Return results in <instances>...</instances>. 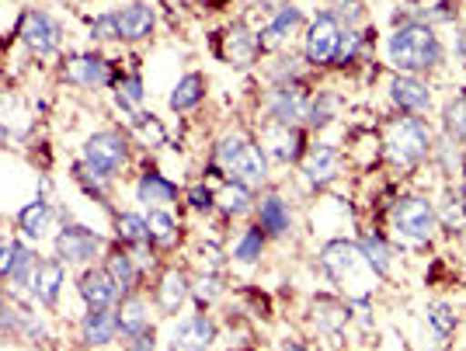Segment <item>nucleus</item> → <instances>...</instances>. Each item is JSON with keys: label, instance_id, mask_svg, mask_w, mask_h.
<instances>
[{"label": "nucleus", "instance_id": "nucleus-1", "mask_svg": "<svg viewBox=\"0 0 466 351\" xmlns=\"http://www.w3.org/2000/svg\"><path fill=\"white\" fill-rule=\"evenodd\" d=\"M387 53L393 59V66L408 70V74H421V70H431L442 49H439V39L428 25H404L397 28L387 42Z\"/></svg>", "mask_w": 466, "mask_h": 351}, {"label": "nucleus", "instance_id": "nucleus-2", "mask_svg": "<svg viewBox=\"0 0 466 351\" xmlns=\"http://www.w3.org/2000/svg\"><path fill=\"white\" fill-rule=\"evenodd\" d=\"M216 167L230 177V181L244 185V188L261 185L265 175H268L265 150H261L258 143H251V139H244V136H227L219 146H216Z\"/></svg>", "mask_w": 466, "mask_h": 351}, {"label": "nucleus", "instance_id": "nucleus-3", "mask_svg": "<svg viewBox=\"0 0 466 351\" xmlns=\"http://www.w3.org/2000/svg\"><path fill=\"white\" fill-rule=\"evenodd\" d=\"M428 129L418 122V118H400V122H393L387 133V154L390 160H397L400 167H410V164H418L421 156L428 154Z\"/></svg>", "mask_w": 466, "mask_h": 351}, {"label": "nucleus", "instance_id": "nucleus-4", "mask_svg": "<svg viewBox=\"0 0 466 351\" xmlns=\"http://www.w3.org/2000/svg\"><path fill=\"white\" fill-rule=\"evenodd\" d=\"M390 223L404 240H414V244L435 234V213L425 198H400L390 213Z\"/></svg>", "mask_w": 466, "mask_h": 351}, {"label": "nucleus", "instance_id": "nucleus-5", "mask_svg": "<svg viewBox=\"0 0 466 351\" xmlns=\"http://www.w3.org/2000/svg\"><path fill=\"white\" fill-rule=\"evenodd\" d=\"M101 247H105V240L77 223H66L56 234V254L63 265H91Z\"/></svg>", "mask_w": 466, "mask_h": 351}, {"label": "nucleus", "instance_id": "nucleus-6", "mask_svg": "<svg viewBox=\"0 0 466 351\" xmlns=\"http://www.w3.org/2000/svg\"><path fill=\"white\" fill-rule=\"evenodd\" d=\"M21 39L35 56H53L63 42V28L56 25V18H49L46 11H28L21 18Z\"/></svg>", "mask_w": 466, "mask_h": 351}, {"label": "nucleus", "instance_id": "nucleus-7", "mask_svg": "<svg viewBox=\"0 0 466 351\" xmlns=\"http://www.w3.org/2000/svg\"><path fill=\"white\" fill-rule=\"evenodd\" d=\"M338 42H341V25L334 15H317L307 32V59L313 66H328L334 63V53H338Z\"/></svg>", "mask_w": 466, "mask_h": 351}, {"label": "nucleus", "instance_id": "nucleus-8", "mask_svg": "<svg viewBox=\"0 0 466 351\" xmlns=\"http://www.w3.org/2000/svg\"><path fill=\"white\" fill-rule=\"evenodd\" d=\"M84 160L95 164L97 171H105V175H116V171H122V164L129 160L126 139L118 136V133H95V136L87 139V146H84Z\"/></svg>", "mask_w": 466, "mask_h": 351}, {"label": "nucleus", "instance_id": "nucleus-9", "mask_svg": "<svg viewBox=\"0 0 466 351\" xmlns=\"http://www.w3.org/2000/svg\"><path fill=\"white\" fill-rule=\"evenodd\" d=\"M216 341V324L206 313H192L185 316L171 334V351H209Z\"/></svg>", "mask_w": 466, "mask_h": 351}, {"label": "nucleus", "instance_id": "nucleus-10", "mask_svg": "<svg viewBox=\"0 0 466 351\" xmlns=\"http://www.w3.org/2000/svg\"><path fill=\"white\" fill-rule=\"evenodd\" d=\"M320 261H324V268L334 282H345L351 278V272H372L370 261H366V254L359 251V247H351V244H328L324 254H320Z\"/></svg>", "mask_w": 466, "mask_h": 351}, {"label": "nucleus", "instance_id": "nucleus-11", "mask_svg": "<svg viewBox=\"0 0 466 351\" xmlns=\"http://www.w3.org/2000/svg\"><path fill=\"white\" fill-rule=\"evenodd\" d=\"M116 15V32L122 42H139L154 32L157 15L150 4H129V7H118L112 11Z\"/></svg>", "mask_w": 466, "mask_h": 351}, {"label": "nucleus", "instance_id": "nucleus-12", "mask_svg": "<svg viewBox=\"0 0 466 351\" xmlns=\"http://www.w3.org/2000/svg\"><path fill=\"white\" fill-rule=\"evenodd\" d=\"M118 296L122 293L105 268H87L80 275V299L87 303V310H108Z\"/></svg>", "mask_w": 466, "mask_h": 351}, {"label": "nucleus", "instance_id": "nucleus-13", "mask_svg": "<svg viewBox=\"0 0 466 351\" xmlns=\"http://www.w3.org/2000/svg\"><path fill=\"white\" fill-rule=\"evenodd\" d=\"M63 278H66V265H63L59 257H49V261L39 257V268L32 275V286H28V289H32V296L39 299L42 306H56Z\"/></svg>", "mask_w": 466, "mask_h": 351}, {"label": "nucleus", "instance_id": "nucleus-14", "mask_svg": "<svg viewBox=\"0 0 466 351\" xmlns=\"http://www.w3.org/2000/svg\"><path fill=\"white\" fill-rule=\"evenodd\" d=\"M66 77L74 80V84H84V87H101V84H108V59L97 56V53H77V56L66 59V70H63Z\"/></svg>", "mask_w": 466, "mask_h": 351}, {"label": "nucleus", "instance_id": "nucleus-15", "mask_svg": "<svg viewBox=\"0 0 466 351\" xmlns=\"http://www.w3.org/2000/svg\"><path fill=\"white\" fill-rule=\"evenodd\" d=\"M118 334V320L112 310H87L84 320H80V337L87 348H105L112 345Z\"/></svg>", "mask_w": 466, "mask_h": 351}, {"label": "nucleus", "instance_id": "nucleus-16", "mask_svg": "<svg viewBox=\"0 0 466 351\" xmlns=\"http://www.w3.org/2000/svg\"><path fill=\"white\" fill-rule=\"evenodd\" d=\"M307 95L296 87V84H282L272 95V118L275 125H296L299 118L307 115Z\"/></svg>", "mask_w": 466, "mask_h": 351}, {"label": "nucleus", "instance_id": "nucleus-17", "mask_svg": "<svg viewBox=\"0 0 466 351\" xmlns=\"http://www.w3.org/2000/svg\"><path fill=\"white\" fill-rule=\"evenodd\" d=\"M258 226H261V234L265 236H286L289 234L292 213H289V206L275 196V192L261 198V206H258Z\"/></svg>", "mask_w": 466, "mask_h": 351}, {"label": "nucleus", "instance_id": "nucleus-18", "mask_svg": "<svg viewBox=\"0 0 466 351\" xmlns=\"http://www.w3.org/2000/svg\"><path fill=\"white\" fill-rule=\"evenodd\" d=\"M105 272L112 275V282L118 286V293L122 296H133V289H137L139 282V265L133 261V254L126 251H112L108 254V261H105Z\"/></svg>", "mask_w": 466, "mask_h": 351}, {"label": "nucleus", "instance_id": "nucleus-19", "mask_svg": "<svg viewBox=\"0 0 466 351\" xmlns=\"http://www.w3.org/2000/svg\"><path fill=\"white\" fill-rule=\"evenodd\" d=\"M116 320H118V334H122L126 341H133L137 334H143L150 327V320H147V303H143L139 296H126L122 306L116 310Z\"/></svg>", "mask_w": 466, "mask_h": 351}, {"label": "nucleus", "instance_id": "nucleus-20", "mask_svg": "<svg viewBox=\"0 0 466 351\" xmlns=\"http://www.w3.org/2000/svg\"><path fill=\"white\" fill-rule=\"evenodd\" d=\"M390 95H393V101H397L400 108H408V112H414V115L425 112L428 105H431V91L414 77H397L393 80V87H390Z\"/></svg>", "mask_w": 466, "mask_h": 351}, {"label": "nucleus", "instance_id": "nucleus-21", "mask_svg": "<svg viewBox=\"0 0 466 351\" xmlns=\"http://www.w3.org/2000/svg\"><path fill=\"white\" fill-rule=\"evenodd\" d=\"M137 198L143 202V206H171L177 198V188L167 181V177H160L157 171H147V175L139 177V185H137Z\"/></svg>", "mask_w": 466, "mask_h": 351}, {"label": "nucleus", "instance_id": "nucleus-22", "mask_svg": "<svg viewBox=\"0 0 466 351\" xmlns=\"http://www.w3.org/2000/svg\"><path fill=\"white\" fill-rule=\"evenodd\" d=\"M303 175L310 177L313 185H324L338 175V150L334 146H313L310 154L303 156Z\"/></svg>", "mask_w": 466, "mask_h": 351}, {"label": "nucleus", "instance_id": "nucleus-23", "mask_svg": "<svg viewBox=\"0 0 466 351\" xmlns=\"http://www.w3.org/2000/svg\"><path fill=\"white\" fill-rule=\"evenodd\" d=\"M49 219H53V209L46 206V198H35V202H28L18 213V226H21V234L39 240V236L49 234Z\"/></svg>", "mask_w": 466, "mask_h": 351}, {"label": "nucleus", "instance_id": "nucleus-24", "mask_svg": "<svg viewBox=\"0 0 466 351\" xmlns=\"http://www.w3.org/2000/svg\"><path fill=\"white\" fill-rule=\"evenodd\" d=\"M157 299H160V310L164 313H177L181 303L188 299V278L181 272H167L160 278V289H157Z\"/></svg>", "mask_w": 466, "mask_h": 351}, {"label": "nucleus", "instance_id": "nucleus-25", "mask_svg": "<svg viewBox=\"0 0 466 351\" xmlns=\"http://www.w3.org/2000/svg\"><path fill=\"white\" fill-rule=\"evenodd\" d=\"M202 98H206V77L202 74H188V77L177 80V87L171 91V108L175 112H192Z\"/></svg>", "mask_w": 466, "mask_h": 351}, {"label": "nucleus", "instance_id": "nucleus-26", "mask_svg": "<svg viewBox=\"0 0 466 351\" xmlns=\"http://www.w3.org/2000/svg\"><path fill=\"white\" fill-rule=\"evenodd\" d=\"M303 21V15L296 11V7H282L279 15H275V21L258 35V45H282L286 42V35H289L292 28Z\"/></svg>", "mask_w": 466, "mask_h": 351}, {"label": "nucleus", "instance_id": "nucleus-27", "mask_svg": "<svg viewBox=\"0 0 466 351\" xmlns=\"http://www.w3.org/2000/svg\"><path fill=\"white\" fill-rule=\"evenodd\" d=\"M116 230H118V240H122L126 247H133V244H150V226H147V216L118 213L116 216Z\"/></svg>", "mask_w": 466, "mask_h": 351}, {"label": "nucleus", "instance_id": "nucleus-28", "mask_svg": "<svg viewBox=\"0 0 466 351\" xmlns=\"http://www.w3.org/2000/svg\"><path fill=\"white\" fill-rule=\"evenodd\" d=\"M227 42H230V49H227V59H233V63H251L254 53L261 49L258 45V39H254L251 32L244 28V25H233L230 32H227Z\"/></svg>", "mask_w": 466, "mask_h": 351}, {"label": "nucleus", "instance_id": "nucleus-29", "mask_svg": "<svg viewBox=\"0 0 466 351\" xmlns=\"http://www.w3.org/2000/svg\"><path fill=\"white\" fill-rule=\"evenodd\" d=\"M216 206H219L227 216L248 213V206H251V192H248L244 185H237V181H227V185L216 192Z\"/></svg>", "mask_w": 466, "mask_h": 351}, {"label": "nucleus", "instance_id": "nucleus-30", "mask_svg": "<svg viewBox=\"0 0 466 351\" xmlns=\"http://www.w3.org/2000/svg\"><path fill=\"white\" fill-rule=\"evenodd\" d=\"M35 268H39V257H35V251L32 247H25V244H18L15 247V261H11V286H32V275H35Z\"/></svg>", "mask_w": 466, "mask_h": 351}, {"label": "nucleus", "instance_id": "nucleus-31", "mask_svg": "<svg viewBox=\"0 0 466 351\" xmlns=\"http://www.w3.org/2000/svg\"><path fill=\"white\" fill-rule=\"evenodd\" d=\"M261 251H265V234H261V226H251L248 234L237 240L233 257H237L240 265H254V261H261Z\"/></svg>", "mask_w": 466, "mask_h": 351}, {"label": "nucleus", "instance_id": "nucleus-32", "mask_svg": "<svg viewBox=\"0 0 466 351\" xmlns=\"http://www.w3.org/2000/svg\"><path fill=\"white\" fill-rule=\"evenodd\" d=\"M147 226H150V240H154V244H160V247L175 244L177 223L164 213V209H150V216H147Z\"/></svg>", "mask_w": 466, "mask_h": 351}, {"label": "nucleus", "instance_id": "nucleus-33", "mask_svg": "<svg viewBox=\"0 0 466 351\" xmlns=\"http://www.w3.org/2000/svg\"><path fill=\"white\" fill-rule=\"evenodd\" d=\"M299 143H303V136H299L296 125H275L272 154L279 156V160H296V156H299V150H296Z\"/></svg>", "mask_w": 466, "mask_h": 351}, {"label": "nucleus", "instance_id": "nucleus-34", "mask_svg": "<svg viewBox=\"0 0 466 351\" xmlns=\"http://www.w3.org/2000/svg\"><path fill=\"white\" fill-rule=\"evenodd\" d=\"M359 251L366 254V261H370V268L376 275H387V261H390V251L387 244L380 240V236H362V244H359Z\"/></svg>", "mask_w": 466, "mask_h": 351}, {"label": "nucleus", "instance_id": "nucleus-35", "mask_svg": "<svg viewBox=\"0 0 466 351\" xmlns=\"http://www.w3.org/2000/svg\"><path fill=\"white\" fill-rule=\"evenodd\" d=\"M118 108H126V112H133V108H139L143 105V80L133 74V77H122L118 80Z\"/></svg>", "mask_w": 466, "mask_h": 351}, {"label": "nucleus", "instance_id": "nucleus-36", "mask_svg": "<svg viewBox=\"0 0 466 351\" xmlns=\"http://www.w3.org/2000/svg\"><path fill=\"white\" fill-rule=\"evenodd\" d=\"M446 133L452 139H466V98H452L446 105Z\"/></svg>", "mask_w": 466, "mask_h": 351}, {"label": "nucleus", "instance_id": "nucleus-37", "mask_svg": "<svg viewBox=\"0 0 466 351\" xmlns=\"http://www.w3.org/2000/svg\"><path fill=\"white\" fill-rule=\"evenodd\" d=\"M359 45H362V39H359L355 32H341L338 53H334V66H345V63H351V59H355V53H359Z\"/></svg>", "mask_w": 466, "mask_h": 351}, {"label": "nucleus", "instance_id": "nucleus-38", "mask_svg": "<svg viewBox=\"0 0 466 351\" xmlns=\"http://www.w3.org/2000/svg\"><path fill=\"white\" fill-rule=\"evenodd\" d=\"M91 39H97V42H118L116 15H112V11H108V15H101V18H95V25H91Z\"/></svg>", "mask_w": 466, "mask_h": 351}, {"label": "nucleus", "instance_id": "nucleus-39", "mask_svg": "<svg viewBox=\"0 0 466 351\" xmlns=\"http://www.w3.org/2000/svg\"><path fill=\"white\" fill-rule=\"evenodd\" d=\"M334 112V101L328 98V95H320V98L313 101L310 108H307V115H310L313 125H328V115Z\"/></svg>", "mask_w": 466, "mask_h": 351}, {"label": "nucleus", "instance_id": "nucleus-40", "mask_svg": "<svg viewBox=\"0 0 466 351\" xmlns=\"http://www.w3.org/2000/svg\"><path fill=\"white\" fill-rule=\"evenodd\" d=\"M188 202H192V209H198V213H209L216 206V196L206 188V185H195L192 192H188Z\"/></svg>", "mask_w": 466, "mask_h": 351}, {"label": "nucleus", "instance_id": "nucleus-41", "mask_svg": "<svg viewBox=\"0 0 466 351\" xmlns=\"http://www.w3.org/2000/svg\"><path fill=\"white\" fill-rule=\"evenodd\" d=\"M15 247H18V240H15V236H0V278H7V275H11Z\"/></svg>", "mask_w": 466, "mask_h": 351}, {"label": "nucleus", "instance_id": "nucleus-42", "mask_svg": "<svg viewBox=\"0 0 466 351\" xmlns=\"http://www.w3.org/2000/svg\"><path fill=\"white\" fill-rule=\"evenodd\" d=\"M216 296H219V278H202V282L195 286V299H198V303H213Z\"/></svg>", "mask_w": 466, "mask_h": 351}, {"label": "nucleus", "instance_id": "nucleus-43", "mask_svg": "<svg viewBox=\"0 0 466 351\" xmlns=\"http://www.w3.org/2000/svg\"><path fill=\"white\" fill-rule=\"evenodd\" d=\"M126 351H157V337H154V331L147 327L143 334H137L133 341H129V348Z\"/></svg>", "mask_w": 466, "mask_h": 351}, {"label": "nucleus", "instance_id": "nucleus-44", "mask_svg": "<svg viewBox=\"0 0 466 351\" xmlns=\"http://www.w3.org/2000/svg\"><path fill=\"white\" fill-rule=\"evenodd\" d=\"M282 351H310V348H303L299 341H286V345H282Z\"/></svg>", "mask_w": 466, "mask_h": 351}, {"label": "nucleus", "instance_id": "nucleus-45", "mask_svg": "<svg viewBox=\"0 0 466 351\" xmlns=\"http://www.w3.org/2000/svg\"><path fill=\"white\" fill-rule=\"evenodd\" d=\"M7 306H11V303H7V299H4V293H0V316L7 313Z\"/></svg>", "mask_w": 466, "mask_h": 351}, {"label": "nucleus", "instance_id": "nucleus-46", "mask_svg": "<svg viewBox=\"0 0 466 351\" xmlns=\"http://www.w3.org/2000/svg\"><path fill=\"white\" fill-rule=\"evenodd\" d=\"M460 56H463V63H466V32H463V42H460Z\"/></svg>", "mask_w": 466, "mask_h": 351}, {"label": "nucleus", "instance_id": "nucleus-47", "mask_svg": "<svg viewBox=\"0 0 466 351\" xmlns=\"http://www.w3.org/2000/svg\"><path fill=\"white\" fill-rule=\"evenodd\" d=\"M4 143H7V133H4V125H0V150H4Z\"/></svg>", "mask_w": 466, "mask_h": 351}]
</instances>
